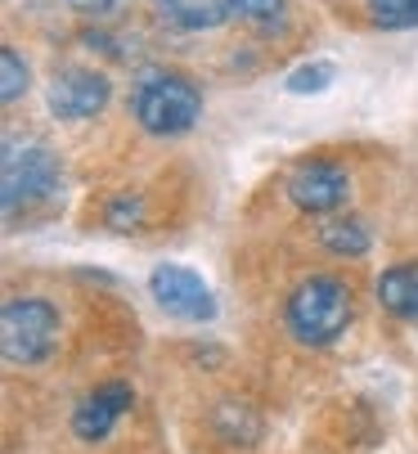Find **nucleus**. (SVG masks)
<instances>
[{"mask_svg": "<svg viewBox=\"0 0 418 454\" xmlns=\"http://www.w3.org/2000/svg\"><path fill=\"white\" fill-rule=\"evenodd\" d=\"M130 113L149 136H185L202 113V95L180 73H149L130 95Z\"/></svg>", "mask_w": 418, "mask_h": 454, "instance_id": "nucleus-2", "label": "nucleus"}, {"mask_svg": "<svg viewBox=\"0 0 418 454\" xmlns=\"http://www.w3.org/2000/svg\"><path fill=\"white\" fill-rule=\"evenodd\" d=\"M108 99H113V86L95 68H59L45 86V104L59 121H86V117L104 113Z\"/></svg>", "mask_w": 418, "mask_h": 454, "instance_id": "nucleus-6", "label": "nucleus"}, {"mask_svg": "<svg viewBox=\"0 0 418 454\" xmlns=\"http://www.w3.org/2000/svg\"><path fill=\"white\" fill-rule=\"evenodd\" d=\"M212 423H217V432L230 445H256L261 441V419H256V410L248 401H221Z\"/></svg>", "mask_w": 418, "mask_h": 454, "instance_id": "nucleus-11", "label": "nucleus"}, {"mask_svg": "<svg viewBox=\"0 0 418 454\" xmlns=\"http://www.w3.org/2000/svg\"><path fill=\"white\" fill-rule=\"evenodd\" d=\"M234 14H243L256 27H279L288 14V0H234Z\"/></svg>", "mask_w": 418, "mask_h": 454, "instance_id": "nucleus-16", "label": "nucleus"}, {"mask_svg": "<svg viewBox=\"0 0 418 454\" xmlns=\"http://www.w3.org/2000/svg\"><path fill=\"white\" fill-rule=\"evenodd\" d=\"M284 86H288L293 95H319V90L333 86V63H302L297 73H288Z\"/></svg>", "mask_w": 418, "mask_h": 454, "instance_id": "nucleus-15", "label": "nucleus"}, {"mask_svg": "<svg viewBox=\"0 0 418 454\" xmlns=\"http://www.w3.org/2000/svg\"><path fill=\"white\" fill-rule=\"evenodd\" d=\"M59 193V158L41 140H5V158H0V203L5 216L19 207L50 203Z\"/></svg>", "mask_w": 418, "mask_h": 454, "instance_id": "nucleus-3", "label": "nucleus"}, {"mask_svg": "<svg viewBox=\"0 0 418 454\" xmlns=\"http://www.w3.org/2000/svg\"><path fill=\"white\" fill-rule=\"evenodd\" d=\"M149 293L154 301L176 315V319H189V324H207L217 319V293L202 284V275H193L189 266H154L149 275Z\"/></svg>", "mask_w": 418, "mask_h": 454, "instance_id": "nucleus-5", "label": "nucleus"}, {"mask_svg": "<svg viewBox=\"0 0 418 454\" xmlns=\"http://www.w3.org/2000/svg\"><path fill=\"white\" fill-rule=\"evenodd\" d=\"M351 315H356V297L337 275H311L284 301L288 333L302 347H333L351 329Z\"/></svg>", "mask_w": 418, "mask_h": 454, "instance_id": "nucleus-1", "label": "nucleus"}, {"mask_svg": "<svg viewBox=\"0 0 418 454\" xmlns=\"http://www.w3.org/2000/svg\"><path fill=\"white\" fill-rule=\"evenodd\" d=\"M23 95H28V63L19 59L14 45H5V50H0V99L14 104Z\"/></svg>", "mask_w": 418, "mask_h": 454, "instance_id": "nucleus-13", "label": "nucleus"}, {"mask_svg": "<svg viewBox=\"0 0 418 454\" xmlns=\"http://www.w3.org/2000/svg\"><path fill=\"white\" fill-rule=\"evenodd\" d=\"M130 405H135L130 382H99L95 392H86V396L77 401V410H73V432H77V441H86V445L104 441V436L122 423V414H126Z\"/></svg>", "mask_w": 418, "mask_h": 454, "instance_id": "nucleus-8", "label": "nucleus"}, {"mask_svg": "<svg viewBox=\"0 0 418 454\" xmlns=\"http://www.w3.org/2000/svg\"><path fill=\"white\" fill-rule=\"evenodd\" d=\"M59 342V310L45 297H10L0 310V351L10 364H41Z\"/></svg>", "mask_w": 418, "mask_h": 454, "instance_id": "nucleus-4", "label": "nucleus"}, {"mask_svg": "<svg viewBox=\"0 0 418 454\" xmlns=\"http://www.w3.org/2000/svg\"><path fill=\"white\" fill-rule=\"evenodd\" d=\"M365 10L383 27H418V0H365Z\"/></svg>", "mask_w": 418, "mask_h": 454, "instance_id": "nucleus-14", "label": "nucleus"}, {"mask_svg": "<svg viewBox=\"0 0 418 454\" xmlns=\"http://www.w3.org/2000/svg\"><path fill=\"white\" fill-rule=\"evenodd\" d=\"M158 10L185 32H212L234 14V0H158Z\"/></svg>", "mask_w": 418, "mask_h": 454, "instance_id": "nucleus-10", "label": "nucleus"}, {"mask_svg": "<svg viewBox=\"0 0 418 454\" xmlns=\"http://www.w3.org/2000/svg\"><path fill=\"white\" fill-rule=\"evenodd\" d=\"M346 193H351V176H346L337 162H302L288 176V199L311 216L337 212L346 203Z\"/></svg>", "mask_w": 418, "mask_h": 454, "instance_id": "nucleus-7", "label": "nucleus"}, {"mask_svg": "<svg viewBox=\"0 0 418 454\" xmlns=\"http://www.w3.org/2000/svg\"><path fill=\"white\" fill-rule=\"evenodd\" d=\"M378 306L418 329V262H400L378 275Z\"/></svg>", "mask_w": 418, "mask_h": 454, "instance_id": "nucleus-9", "label": "nucleus"}, {"mask_svg": "<svg viewBox=\"0 0 418 454\" xmlns=\"http://www.w3.org/2000/svg\"><path fill=\"white\" fill-rule=\"evenodd\" d=\"M73 10H82V14H108L113 5H122V0H67Z\"/></svg>", "mask_w": 418, "mask_h": 454, "instance_id": "nucleus-17", "label": "nucleus"}, {"mask_svg": "<svg viewBox=\"0 0 418 454\" xmlns=\"http://www.w3.org/2000/svg\"><path fill=\"white\" fill-rule=\"evenodd\" d=\"M319 243L337 256H365L369 252V230L360 221H333L319 230Z\"/></svg>", "mask_w": 418, "mask_h": 454, "instance_id": "nucleus-12", "label": "nucleus"}]
</instances>
